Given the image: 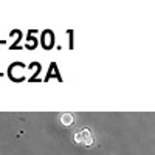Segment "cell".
Masks as SVG:
<instances>
[{"label": "cell", "instance_id": "6da1fadb", "mask_svg": "<svg viewBox=\"0 0 155 155\" xmlns=\"http://www.w3.org/2000/svg\"><path fill=\"white\" fill-rule=\"evenodd\" d=\"M74 141L78 144H84V146H92L93 144V135L90 132V129H82L78 134H74Z\"/></svg>", "mask_w": 155, "mask_h": 155}, {"label": "cell", "instance_id": "7a4b0ae2", "mask_svg": "<svg viewBox=\"0 0 155 155\" xmlns=\"http://www.w3.org/2000/svg\"><path fill=\"white\" fill-rule=\"evenodd\" d=\"M53 45H54V34L51 33L50 30H45L42 33V47L45 50H50Z\"/></svg>", "mask_w": 155, "mask_h": 155}, {"label": "cell", "instance_id": "3957f363", "mask_svg": "<svg viewBox=\"0 0 155 155\" xmlns=\"http://www.w3.org/2000/svg\"><path fill=\"white\" fill-rule=\"evenodd\" d=\"M61 123L64 126H71L74 123V118H73V115L71 113H62L61 115Z\"/></svg>", "mask_w": 155, "mask_h": 155}, {"label": "cell", "instance_id": "277c9868", "mask_svg": "<svg viewBox=\"0 0 155 155\" xmlns=\"http://www.w3.org/2000/svg\"><path fill=\"white\" fill-rule=\"evenodd\" d=\"M51 76H56L58 79H61V76H59V73H58V65H56L54 62L50 65V71H48V74H47V78H45V81H48Z\"/></svg>", "mask_w": 155, "mask_h": 155}]
</instances>
